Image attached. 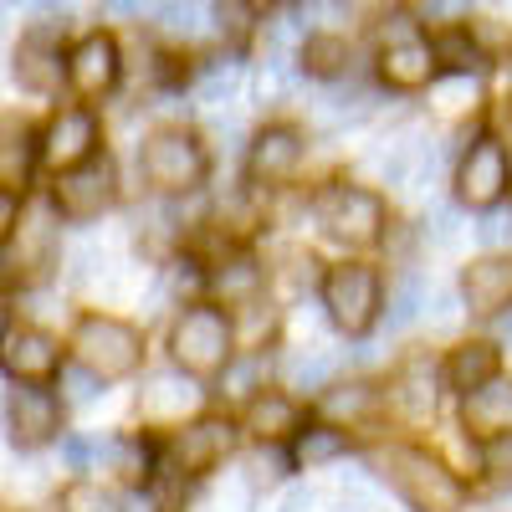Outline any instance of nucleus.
<instances>
[{
  "label": "nucleus",
  "mask_w": 512,
  "mask_h": 512,
  "mask_svg": "<svg viewBox=\"0 0 512 512\" xmlns=\"http://www.w3.org/2000/svg\"><path fill=\"white\" fill-rule=\"evenodd\" d=\"M6 420H11V436L21 446H41L57 436L62 425V405L47 384H11V400H6Z\"/></svg>",
  "instance_id": "nucleus-13"
},
{
  "label": "nucleus",
  "mask_w": 512,
  "mask_h": 512,
  "mask_svg": "<svg viewBox=\"0 0 512 512\" xmlns=\"http://www.w3.org/2000/svg\"><path fill=\"white\" fill-rule=\"evenodd\" d=\"M333 374H338V354H323V349L287 359V384H292V390H323Z\"/></svg>",
  "instance_id": "nucleus-26"
},
{
  "label": "nucleus",
  "mask_w": 512,
  "mask_h": 512,
  "mask_svg": "<svg viewBox=\"0 0 512 512\" xmlns=\"http://www.w3.org/2000/svg\"><path fill=\"white\" fill-rule=\"evenodd\" d=\"M461 297L477 318H497L512 303V256H502V251L477 256V262L461 272Z\"/></svg>",
  "instance_id": "nucleus-15"
},
{
  "label": "nucleus",
  "mask_w": 512,
  "mask_h": 512,
  "mask_svg": "<svg viewBox=\"0 0 512 512\" xmlns=\"http://www.w3.org/2000/svg\"><path fill=\"white\" fill-rule=\"evenodd\" d=\"M344 451H349L344 431H328V425H313V431H303V436L292 441V461H297V466H308V472H313V466L338 461Z\"/></svg>",
  "instance_id": "nucleus-24"
},
{
  "label": "nucleus",
  "mask_w": 512,
  "mask_h": 512,
  "mask_svg": "<svg viewBox=\"0 0 512 512\" xmlns=\"http://www.w3.org/2000/svg\"><path fill=\"white\" fill-rule=\"evenodd\" d=\"M456 231H461V221H456V210H431V216H425V236H431L436 246H451L456 241Z\"/></svg>",
  "instance_id": "nucleus-36"
},
{
  "label": "nucleus",
  "mask_w": 512,
  "mask_h": 512,
  "mask_svg": "<svg viewBox=\"0 0 512 512\" xmlns=\"http://www.w3.org/2000/svg\"><path fill=\"white\" fill-rule=\"evenodd\" d=\"M93 149H98L93 108H62L47 123V134H41V159H47V169H57V175H72V169L93 164Z\"/></svg>",
  "instance_id": "nucleus-7"
},
{
  "label": "nucleus",
  "mask_w": 512,
  "mask_h": 512,
  "mask_svg": "<svg viewBox=\"0 0 512 512\" xmlns=\"http://www.w3.org/2000/svg\"><path fill=\"white\" fill-rule=\"evenodd\" d=\"M379 466L415 512H461L466 507V482L425 446H390L379 456Z\"/></svg>",
  "instance_id": "nucleus-1"
},
{
  "label": "nucleus",
  "mask_w": 512,
  "mask_h": 512,
  "mask_svg": "<svg viewBox=\"0 0 512 512\" xmlns=\"http://www.w3.org/2000/svg\"><path fill=\"white\" fill-rule=\"evenodd\" d=\"M113 195H118L113 164H108V159H93V164L72 169V175H57L52 205L62 210L67 221H93V216H103V210L113 205Z\"/></svg>",
  "instance_id": "nucleus-9"
},
{
  "label": "nucleus",
  "mask_w": 512,
  "mask_h": 512,
  "mask_svg": "<svg viewBox=\"0 0 512 512\" xmlns=\"http://www.w3.org/2000/svg\"><path fill=\"white\" fill-rule=\"evenodd\" d=\"M461 420H466V431H477V436H487V441L512 436V379H492L487 390L466 395Z\"/></svg>",
  "instance_id": "nucleus-18"
},
{
  "label": "nucleus",
  "mask_w": 512,
  "mask_h": 512,
  "mask_svg": "<svg viewBox=\"0 0 512 512\" xmlns=\"http://www.w3.org/2000/svg\"><path fill=\"white\" fill-rule=\"evenodd\" d=\"M431 72H436V47H431V41H420L415 26L400 16L395 31H384L379 77L390 82V88H400V93H415V88H425V82H431Z\"/></svg>",
  "instance_id": "nucleus-8"
},
{
  "label": "nucleus",
  "mask_w": 512,
  "mask_h": 512,
  "mask_svg": "<svg viewBox=\"0 0 512 512\" xmlns=\"http://www.w3.org/2000/svg\"><path fill=\"white\" fill-rule=\"evenodd\" d=\"M195 405H200V390H195V379H190L185 369H154V374H144V390H139L144 420L175 425V420H185Z\"/></svg>",
  "instance_id": "nucleus-16"
},
{
  "label": "nucleus",
  "mask_w": 512,
  "mask_h": 512,
  "mask_svg": "<svg viewBox=\"0 0 512 512\" xmlns=\"http://www.w3.org/2000/svg\"><path fill=\"white\" fill-rule=\"evenodd\" d=\"M231 344H236V328L221 308H185L169 328V354L185 374H216L231 364Z\"/></svg>",
  "instance_id": "nucleus-4"
},
{
  "label": "nucleus",
  "mask_w": 512,
  "mask_h": 512,
  "mask_svg": "<svg viewBox=\"0 0 512 512\" xmlns=\"http://www.w3.org/2000/svg\"><path fill=\"white\" fill-rule=\"evenodd\" d=\"M502 128H507V144H512V108H502Z\"/></svg>",
  "instance_id": "nucleus-43"
},
{
  "label": "nucleus",
  "mask_w": 512,
  "mask_h": 512,
  "mask_svg": "<svg viewBox=\"0 0 512 512\" xmlns=\"http://www.w3.org/2000/svg\"><path fill=\"white\" fill-rule=\"evenodd\" d=\"M431 47H436V62H446L451 72H472V67H482V47L472 41V31H451V36L431 41Z\"/></svg>",
  "instance_id": "nucleus-30"
},
{
  "label": "nucleus",
  "mask_w": 512,
  "mask_h": 512,
  "mask_svg": "<svg viewBox=\"0 0 512 512\" xmlns=\"http://www.w3.org/2000/svg\"><path fill=\"white\" fill-rule=\"evenodd\" d=\"M62 512H123V502L113 492H103L98 482H72L62 492Z\"/></svg>",
  "instance_id": "nucleus-32"
},
{
  "label": "nucleus",
  "mask_w": 512,
  "mask_h": 512,
  "mask_svg": "<svg viewBox=\"0 0 512 512\" xmlns=\"http://www.w3.org/2000/svg\"><path fill=\"white\" fill-rule=\"evenodd\" d=\"M297 164H303V134L287 123H272L246 149V180L251 185H287L297 175Z\"/></svg>",
  "instance_id": "nucleus-11"
},
{
  "label": "nucleus",
  "mask_w": 512,
  "mask_h": 512,
  "mask_svg": "<svg viewBox=\"0 0 512 512\" xmlns=\"http://www.w3.org/2000/svg\"><path fill=\"white\" fill-rule=\"evenodd\" d=\"M338 512H374V492H369L364 477L344 482V492H338Z\"/></svg>",
  "instance_id": "nucleus-37"
},
{
  "label": "nucleus",
  "mask_w": 512,
  "mask_h": 512,
  "mask_svg": "<svg viewBox=\"0 0 512 512\" xmlns=\"http://www.w3.org/2000/svg\"><path fill=\"white\" fill-rule=\"evenodd\" d=\"M262 374H267V359L262 354H241V359H231L226 369H221V395L226 400H246V395H256L262 390Z\"/></svg>",
  "instance_id": "nucleus-25"
},
{
  "label": "nucleus",
  "mask_w": 512,
  "mask_h": 512,
  "mask_svg": "<svg viewBox=\"0 0 512 512\" xmlns=\"http://www.w3.org/2000/svg\"><path fill=\"white\" fill-rule=\"evenodd\" d=\"M72 354L82 369H93L98 379H123L144 364V333L123 318H108V313H88L77 318L72 328Z\"/></svg>",
  "instance_id": "nucleus-2"
},
{
  "label": "nucleus",
  "mask_w": 512,
  "mask_h": 512,
  "mask_svg": "<svg viewBox=\"0 0 512 512\" xmlns=\"http://www.w3.org/2000/svg\"><path fill=\"white\" fill-rule=\"evenodd\" d=\"M246 431L256 441H282V436H303V410L287 395H256L246 410Z\"/></svg>",
  "instance_id": "nucleus-21"
},
{
  "label": "nucleus",
  "mask_w": 512,
  "mask_h": 512,
  "mask_svg": "<svg viewBox=\"0 0 512 512\" xmlns=\"http://www.w3.org/2000/svg\"><path fill=\"white\" fill-rule=\"evenodd\" d=\"M395 405L410 415V420H425L436 410V369L425 359H410L400 374H395Z\"/></svg>",
  "instance_id": "nucleus-22"
},
{
  "label": "nucleus",
  "mask_w": 512,
  "mask_h": 512,
  "mask_svg": "<svg viewBox=\"0 0 512 512\" xmlns=\"http://www.w3.org/2000/svg\"><path fill=\"white\" fill-rule=\"evenodd\" d=\"M159 16H164V26H175V31H185V36H190V31H195V21H200V11H195V6H164Z\"/></svg>",
  "instance_id": "nucleus-41"
},
{
  "label": "nucleus",
  "mask_w": 512,
  "mask_h": 512,
  "mask_svg": "<svg viewBox=\"0 0 512 512\" xmlns=\"http://www.w3.org/2000/svg\"><path fill=\"white\" fill-rule=\"evenodd\" d=\"M482 461H487V472H497V477H512V436H502V441H487Z\"/></svg>",
  "instance_id": "nucleus-38"
},
{
  "label": "nucleus",
  "mask_w": 512,
  "mask_h": 512,
  "mask_svg": "<svg viewBox=\"0 0 512 512\" xmlns=\"http://www.w3.org/2000/svg\"><path fill=\"white\" fill-rule=\"evenodd\" d=\"M236 88H241V67L236 62H210L205 72H200V103H210V108H221V103H231L236 98Z\"/></svg>",
  "instance_id": "nucleus-29"
},
{
  "label": "nucleus",
  "mask_w": 512,
  "mask_h": 512,
  "mask_svg": "<svg viewBox=\"0 0 512 512\" xmlns=\"http://www.w3.org/2000/svg\"><path fill=\"white\" fill-rule=\"evenodd\" d=\"M210 287H216V297L226 308H251L256 292H262V267H256L251 256H236V262H226L216 277H210Z\"/></svg>",
  "instance_id": "nucleus-23"
},
{
  "label": "nucleus",
  "mask_w": 512,
  "mask_h": 512,
  "mask_svg": "<svg viewBox=\"0 0 512 512\" xmlns=\"http://www.w3.org/2000/svg\"><path fill=\"white\" fill-rule=\"evenodd\" d=\"M118 72H123V62H118V41L108 36V31H88L72 47V57H67V82L82 93V98H103V93H113V82H118Z\"/></svg>",
  "instance_id": "nucleus-12"
},
{
  "label": "nucleus",
  "mask_w": 512,
  "mask_h": 512,
  "mask_svg": "<svg viewBox=\"0 0 512 512\" xmlns=\"http://www.w3.org/2000/svg\"><path fill=\"white\" fill-rule=\"evenodd\" d=\"M497 379V349L487 338H472V344H456L451 359H446V384L461 395H477Z\"/></svg>",
  "instance_id": "nucleus-20"
},
{
  "label": "nucleus",
  "mask_w": 512,
  "mask_h": 512,
  "mask_svg": "<svg viewBox=\"0 0 512 512\" xmlns=\"http://www.w3.org/2000/svg\"><path fill=\"white\" fill-rule=\"evenodd\" d=\"M323 415H333V420L374 415V384H333V390L323 395Z\"/></svg>",
  "instance_id": "nucleus-27"
},
{
  "label": "nucleus",
  "mask_w": 512,
  "mask_h": 512,
  "mask_svg": "<svg viewBox=\"0 0 512 512\" xmlns=\"http://www.w3.org/2000/svg\"><path fill=\"white\" fill-rule=\"evenodd\" d=\"M451 318H456V297L441 292V297H436V323H451Z\"/></svg>",
  "instance_id": "nucleus-42"
},
{
  "label": "nucleus",
  "mask_w": 512,
  "mask_h": 512,
  "mask_svg": "<svg viewBox=\"0 0 512 512\" xmlns=\"http://www.w3.org/2000/svg\"><path fill=\"white\" fill-rule=\"evenodd\" d=\"M231 446H236V425L216 420V415H200L195 425H185V431L175 436V466L190 472V477L216 472V466L231 456Z\"/></svg>",
  "instance_id": "nucleus-14"
},
{
  "label": "nucleus",
  "mask_w": 512,
  "mask_h": 512,
  "mask_svg": "<svg viewBox=\"0 0 512 512\" xmlns=\"http://www.w3.org/2000/svg\"><path fill=\"white\" fill-rule=\"evenodd\" d=\"M349 62V41H338V36H308L303 41V67L318 72V77H333V72H344Z\"/></svg>",
  "instance_id": "nucleus-28"
},
{
  "label": "nucleus",
  "mask_w": 512,
  "mask_h": 512,
  "mask_svg": "<svg viewBox=\"0 0 512 512\" xmlns=\"http://www.w3.org/2000/svg\"><path fill=\"white\" fill-rule=\"evenodd\" d=\"M466 31H472V41H477V47H487V52H497V57H502V52L512 47V41H507V31H502V26H497L492 16H477V21L466 26Z\"/></svg>",
  "instance_id": "nucleus-35"
},
{
  "label": "nucleus",
  "mask_w": 512,
  "mask_h": 512,
  "mask_svg": "<svg viewBox=\"0 0 512 512\" xmlns=\"http://www.w3.org/2000/svg\"><path fill=\"white\" fill-rule=\"evenodd\" d=\"M62 72H67V62H62V47L52 36H26L16 47V77L26 93H57Z\"/></svg>",
  "instance_id": "nucleus-19"
},
{
  "label": "nucleus",
  "mask_w": 512,
  "mask_h": 512,
  "mask_svg": "<svg viewBox=\"0 0 512 512\" xmlns=\"http://www.w3.org/2000/svg\"><path fill=\"white\" fill-rule=\"evenodd\" d=\"M313 216L338 246H369L384 236V200L364 185H349V180L323 185L313 200Z\"/></svg>",
  "instance_id": "nucleus-3"
},
{
  "label": "nucleus",
  "mask_w": 512,
  "mask_h": 512,
  "mask_svg": "<svg viewBox=\"0 0 512 512\" xmlns=\"http://www.w3.org/2000/svg\"><path fill=\"white\" fill-rule=\"evenodd\" d=\"M272 512H313V487H287Z\"/></svg>",
  "instance_id": "nucleus-40"
},
{
  "label": "nucleus",
  "mask_w": 512,
  "mask_h": 512,
  "mask_svg": "<svg viewBox=\"0 0 512 512\" xmlns=\"http://www.w3.org/2000/svg\"><path fill=\"white\" fill-rule=\"evenodd\" d=\"M62 384H67V400H72V405H93V400L103 395V379H98L93 369H82V364L62 369Z\"/></svg>",
  "instance_id": "nucleus-34"
},
{
  "label": "nucleus",
  "mask_w": 512,
  "mask_h": 512,
  "mask_svg": "<svg viewBox=\"0 0 512 512\" xmlns=\"http://www.w3.org/2000/svg\"><path fill=\"white\" fill-rule=\"evenodd\" d=\"M139 169L154 190L180 195V190H195L205 180L210 159H205V144L195 134H185V128H154L139 149Z\"/></svg>",
  "instance_id": "nucleus-5"
},
{
  "label": "nucleus",
  "mask_w": 512,
  "mask_h": 512,
  "mask_svg": "<svg viewBox=\"0 0 512 512\" xmlns=\"http://www.w3.org/2000/svg\"><path fill=\"white\" fill-rule=\"evenodd\" d=\"M246 507H251V482L246 477H231L226 487H216L200 502V512H246Z\"/></svg>",
  "instance_id": "nucleus-33"
},
{
  "label": "nucleus",
  "mask_w": 512,
  "mask_h": 512,
  "mask_svg": "<svg viewBox=\"0 0 512 512\" xmlns=\"http://www.w3.org/2000/svg\"><path fill=\"white\" fill-rule=\"evenodd\" d=\"M477 236H482V246H502V241L512 236V216H487V221L477 226Z\"/></svg>",
  "instance_id": "nucleus-39"
},
{
  "label": "nucleus",
  "mask_w": 512,
  "mask_h": 512,
  "mask_svg": "<svg viewBox=\"0 0 512 512\" xmlns=\"http://www.w3.org/2000/svg\"><path fill=\"white\" fill-rule=\"evenodd\" d=\"M323 308L344 333H369L379 318V272L364 262H338L323 277Z\"/></svg>",
  "instance_id": "nucleus-6"
},
{
  "label": "nucleus",
  "mask_w": 512,
  "mask_h": 512,
  "mask_svg": "<svg viewBox=\"0 0 512 512\" xmlns=\"http://www.w3.org/2000/svg\"><path fill=\"white\" fill-rule=\"evenodd\" d=\"M415 313H420V277L415 272H400V282L390 292V308H384V323L405 328V323H415Z\"/></svg>",
  "instance_id": "nucleus-31"
},
{
  "label": "nucleus",
  "mask_w": 512,
  "mask_h": 512,
  "mask_svg": "<svg viewBox=\"0 0 512 512\" xmlns=\"http://www.w3.org/2000/svg\"><path fill=\"white\" fill-rule=\"evenodd\" d=\"M62 364V349H57V338L52 333H41V328H21L6 338V369L16 384H41V379H52Z\"/></svg>",
  "instance_id": "nucleus-17"
},
{
  "label": "nucleus",
  "mask_w": 512,
  "mask_h": 512,
  "mask_svg": "<svg viewBox=\"0 0 512 512\" xmlns=\"http://www.w3.org/2000/svg\"><path fill=\"white\" fill-rule=\"evenodd\" d=\"M507 190V149L502 139H477L456 164V195L477 210H492Z\"/></svg>",
  "instance_id": "nucleus-10"
}]
</instances>
